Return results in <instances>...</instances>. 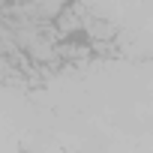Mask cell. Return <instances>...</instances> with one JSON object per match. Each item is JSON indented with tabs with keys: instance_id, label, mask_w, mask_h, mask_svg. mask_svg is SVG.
<instances>
[]
</instances>
